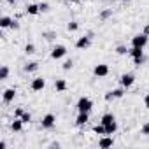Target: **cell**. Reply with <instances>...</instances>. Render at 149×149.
<instances>
[{
    "label": "cell",
    "instance_id": "obj_1",
    "mask_svg": "<svg viewBox=\"0 0 149 149\" xmlns=\"http://www.w3.org/2000/svg\"><path fill=\"white\" fill-rule=\"evenodd\" d=\"M76 107H77V112H91V109H93V100L88 98V97H81V98L77 100Z\"/></svg>",
    "mask_w": 149,
    "mask_h": 149
},
{
    "label": "cell",
    "instance_id": "obj_2",
    "mask_svg": "<svg viewBox=\"0 0 149 149\" xmlns=\"http://www.w3.org/2000/svg\"><path fill=\"white\" fill-rule=\"evenodd\" d=\"M149 42V35L146 33H137L132 37V47H146Z\"/></svg>",
    "mask_w": 149,
    "mask_h": 149
},
{
    "label": "cell",
    "instance_id": "obj_3",
    "mask_svg": "<svg viewBox=\"0 0 149 149\" xmlns=\"http://www.w3.org/2000/svg\"><path fill=\"white\" fill-rule=\"evenodd\" d=\"M67 54V47L63 46V44H58V46H54L53 49H51V58L53 60H60V58H63Z\"/></svg>",
    "mask_w": 149,
    "mask_h": 149
},
{
    "label": "cell",
    "instance_id": "obj_4",
    "mask_svg": "<svg viewBox=\"0 0 149 149\" xmlns=\"http://www.w3.org/2000/svg\"><path fill=\"white\" fill-rule=\"evenodd\" d=\"M40 125H42V128H53L54 125H56V118H54V114H46V116H42V119H40Z\"/></svg>",
    "mask_w": 149,
    "mask_h": 149
},
{
    "label": "cell",
    "instance_id": "obj_5",
    "mask_svg": "<svg viewBox=\"0 0 149 149\" xmlns=\"http://www.w3.org/2000/svg\"><path fill=\"white\" fill-rule=\"evenodd\" d=\"M93 74H95L97 77H105V76H109V65H105V63H98V65H95Z\"/></svg>",
    "mask_w": 149,
    "mask_h": 149
},
{
    "label": "cell",
    "instance_id": "obj_6",
    "mask_svg": "<svg viewBox=\"0 0 149 149\" xmlns=\"http://www.w3.org/2000/svg\"><path fill=\"white\" fill-rule=\"evenodd\" d=\"M119 83H121V86L126 90V88L133 86V83H135V76H133V74H123V76L119 77Z\"/></svg>",
    "mask_w": 149,
    "mask_h": 149
},
{
    "label": "cell",
    "instance_id": "obj_7",
    "mask_svg": "<svg viewBox=\"0 0 149 149\" xmlns=\"http://www.w3.org/2000/svg\"><path fill=\"white\" fill-rule=\"evenodd\" d=\"M91 46V35H83L76 40V47L77 49H88Z\"/></svg>",
    "mask_w": 149,
    "mask_h": 149
},
{
    "label": "cell",
    "instance_id": "obj_8",
    "mask_svg": "<svg viewBox=\"0 0 149 149\" xmlns=\"http://www.w3.org/2000/svg\"><path fill=\"white\" fill-rule=\"evenodd\" d=\"M44 86H46V79H42V77H35V79H32V84H30L32 91H42Z\"/></svg>",
    "mask_w": 149,
    "mask_h": 149
},
{
    "label": "cell",
    "instance_id": "obj_9",
    "mask_svg": "<svg viewBox=\"0 0 149 149\" xmlns=\"http://www.w3.org/2000/svg\"><path fill=\"white\" fill-rule=\"evenodd\" d=\"M2 98H4L6 104H11V102L16 98V88H7V90H4Z\"/></svg>",
    "mask_w": 149,
    "mask_h": 149
},
{
    "label": "cell",
    "instance_id": "obj_10",
    "mask_svg": "<svg viewBox=\"0 0 149 149\" xmlns=\"http://www.w3.org/2000/svg\"><path fill=\"white\" fill-rule=\"evenodd\" d=\"M112 146H114L112 135H104V137L98 140V147H102V149H107V147H112Z\"/></svg>",
    "mask_w": 149,
    "mask_h": 149
},
{
    "label": "cell",
    "instance_id": "obj_11",
    "mask_svg": "<svg viewBox=\"0 0 149 149\" xmlns=\"http://www.w3.org/2000/svg\"><path fill=\"white\" fill-rule=\"evenodd\" d=\"M128 54L133 60H144V47H132Z\"/></svg>",
    "mask_w": 149,
    "mask_h": 149
},
{
    "label": "cell",
    "instance_id": "obj_12",
    "mask_svg": "<svg viewBox=\"0 0 149 149\" xmlns=\"http://www.w3.org/2000/svg\"><path fill=\"white\" fill-rule=\"evenodd\" d=\"M88 121H90V112H79L77 118H76V125L77 126H84Z\"/></svg>",
    "mask_w": 149,
    "mask_h": 149
},
{
    "label": "cell",
    "instance_id": "obj_13",
    "mask_svg": "<svg viewBox=\"0 0 149 149\" xmlns=\"http://www.w3.org/2000/svg\"><path fill=\"white\" fill-rule=\"evenodd\" d=\"M26 14H30V16H37V14H40V7H39V4H28V6H26Z\"/></svg>",
    "mask_w": 149,
    "mask_h": 149
},
{
    "label": "cell",
    "instance_id": "obj_14",
    "mask_svg": "<svg viewBox=\"0 0 149 149\" xmlns=\"http://www.w3.org/2000/svg\"><path fill=\"white\" fill-rule=\"evenodd\" d=\"M23 125H25V123L21 121V118H14V121L11 123V130H13V132H21V130H23Z\"/></svg>",
    "mask_w": 149,
    "mask_h": 149
},
{
    "label": "cell",
    "instance_id": "obj_15",
    "mask_svg": "<svg viewBox=\"0 0 149 149\" xmlns=\"http://www.w3.org/2000/svg\"><path fill=\"white\" fill-rule=\"evenodd\" d=\"M54 90H56L58 93L65 91V90H67V81H65V79H56V81H54Z\"/></svg>",
    "mask_w": 149,
    "mask_h": 149
},
{
    "label": "cell",
    "instance_id": "obj_16",
    "mask_svg": "<svg viewBox=\"0 0 149 149\" xmlns=\"http://www.w3.org/2000/svg\"><path fill=\"white\" fill-rule=\"evenodd\" d=\"M116 132H118V123H116V121L105 125V135H114Z\"/></svg>",
    "mask_w": 149,
    "mask_h": 149
},
{
    "label": "cell",
    "instance_id": "obj_17",
    "mask_svg": "<svg viewBox=\"0 0 149 149\" xmlns=\"http://www.w3.org/2000/svg\"><path fill=\"white\" fill-rule=\"evenodd\" d=\"M11 25H13V18H9V16L0 18V28H11Z\"/></svg>",
    "mask_w": 149,
    "mask_h": 149
},
{
    "label": "cell",
    "instance_id": "obj_18",
    "mask_svg": "<svg viewBox=\"0 0 149 149\" xmlns=\"http://www.w3.org/2000/svg\"><path fill=\"white\" fill-rule=\"evenodd\" d=\"M112 121H116V118H114L112 112H107V114H104V116L100 118V123H102V125H109V123H112Z\"/></svg>",
    "mask_w": 149,
    "mask_h": 149
},
{
    "label": "cell",
    "instance_id": "obj_19",
    "mask_svg": "<svg viewBox=\"0 0 149 149\" xmlns=\"http://www.w3.org/2000/svg\"><path fill=\"white\" fill-rule=\"evenodd\" d=\"M35 70H39V63L37 61H30V63L25 65V72H35Z\"/></svg>",
    "mask_w": 149,
    "mask_h": 149
},
{
    "label": "cell",
    "instance_id": "obj_20",
    "mask_svg": "<svg viewBox=\"0 0 149 149\" xmlns=\"http://www.w3.org/2000/svg\"><path fill=\"white\" fill-rule=\"evenodd\" d=\"M93 132H95L97 135H105V125H102V123L95 125V126H93Z\"/></svg>",
    "mask_w": 149,
    "mask_h": 149
},
{
    "label": "cell",
    "instance_id": "obj_21",
    "mask_svg": "<svg viewBox=\"0 0 149 149\" xmlns=\"http://www.w3.org/2000/svg\"><path fill=\"white\" fill-rule=\"evenodd\" d=\"M9 77V67L7 65H2V68H0V79L6 81Z\"/></svg>",
    "mask_w": 149,
    "mask_h": 149
},
{
    "label": "cell",
    "instance_id": "obj_22",
    "mask_svg": "<svg viewBox=\"0 0 149 149\" xmlns=\"http://www.w3.org/2000/svg\"><path fill=\"white\" fill-rule=\"evenodd\" d=\"M116 53H118L119 56H125V54H128V53H130V49H128L126 46H123V44H121V46H118V47H116Z\"/></svg>",
    "mask_w": 149,
    "mask_h": 149
},
{
    "label": "cell",
    "instance_id": "obj_23",
    "mask_svg": "<svg viewBox=\"0 0 149 149\" xmlns=\"http://www.w3.org/2000/svg\"><path fill=\"white\" fill-rule=\"evenodd\" d=\"M67 30H68V32H77V30H79V23H77V21H70V23L67 25Z\"/></svg>",
    "mask_w": 149,
    "mask_h": 149
},
{
    "label": "cell",
    "instance_id": "obj_24",
    "mask_svg": "<svg viewBox=\"0 0 149 149\" xmlns=\"http://www.w3.org/2000/svg\"><path fill=\"white\" fill-rule=\"evenodd\" d=\"M111 16H112V9H105V11H102V13H100V19H102V21L109 19Z\"/></svg>",
    "mask_w": 149,
    "mask_h": 149
},
{
    "label": "cell",
    "instance_id": "obj_25",
    "mask_svg": "<svg viewBox=\"0 0 149 149\" xmlns=\"http://www.w3.org/2000/svg\"><path fill=\"white\" fill-rule=\"evenodd\" d=\"M112 95H114V98H123V95H125V88L121 86V88L112 90Z\"/></svg>",
    "mask_w": 149,
    "mask_h": 149
},
{
    "label": "cell",
    "instance_id": "obj_26",
    "mask_svg": "<svg viewBox=\"0 0 149 149\" xmlns=\"http://www.w3.org/2000/svg\"><path fill=\"white\" fill-rule=\"evenodd\" d=\"M72 67H74V61H72V60H65L63 65H61L63 70H72Z\"/></svg>",
    "mask_w": 149,
    "mask_h": 149
},
{
    "label": "cell",
    "instance_id": "obj_27",
    "mask_svg": "<svg viewBox=\"0 0 149 149\" xmlns=\"http://www.w3.org/2000/svg\"><path fill=\"white\" fill-rule=\"evenodd\" d=\"M25 53H26V54H33V53H35V46H33L32 42L26 44V46H25Z\"/></svg>",
    "mask_w": 149,
    "mask_h": 149
},
{
    "label": "cell",
    "instance_id": "obj_28",
    "mask_svg": "<svg viewBox=\"0 0 149 149\" xmlns=\"http://www.w3.org/2000/svg\"><path fill=\"white\" fill-rule=\"evenodd\" d=\"M21 121H23L25 125H28V123L32 121V116H30V112H25V114L21 116Z\"/></svg>",
    "mask_w": 149,
    "mask_h": 149
},
{
    "label": "cell",
    "instance_id": "obj_29",
    "mask_svg": "<svg viewBox=\"0 0 149 149\" xmlns=\"http://www.w3.org/2000/svg\"><path fill=\"white\" fill-rule=\"evenodd\" d=\"M39 7H40V13H47V11H49V4H47V2H40Z\"/></svg>",
    "mask_w": 149,
    "mask_h": 149
},
{
    "label": "cell",
    "instance_id": "obj_30",
    "mask_svg": "<svg viewBox=\"0 0 149 149\" xmlns=\"http://www.w3.org/2000/svg\"><path fill=\"white\" fill-rule=\"evenodd\" d=\"M25 114V111L21 109V107H18V109H14V118H21Z\"/></svg>",
    "mask_w": 149,
    "mask_h": 149
},
{
    "label": "cell",
    "instance_id": "obj_31",
    "mask_svg": "<svg viewBox=\"0 0 149 149\" xmlns=\"http://www.w3.org/2000/svg\"><path fill=\"white\" fill-rule=\"evenodd\" d=\"M140 132H142V135H149V121L142 126V130H140Z\"/></svg>",
    "mask_w": 149,
    "mask_h": 149
},
{
    "label": "cell",
    "instance_id": "obj_32",
    "mask_svg": "<svg viewBox=\"0 0 149 149\" xmlns=\"http://www.w3.org/2000/svg\"><path fill=\"white\" fill-rule=\"evenodd\" d=\"M105 100H107V102L116 100V98H114V95H112V91H107V93H105Z\"/></svg>",
    "mask_w": 149,
    "mask_h": 149
},
{
    "label": "cell",
    "instance_id": "obj_33",
    "mask_svg": "<svg viewBox=\"0 0 149 149\" xmlns=\"http://www.w3.org/2000/svg\"><path fill=\"white\" fill-rule=\"evenodd\" d=\"M42 37H46L47 40H51V39L54 37V33H53V32H46V33H42Z\"/></svg>",
    "mask_w": 149,
    "mask_h": 149
},
{
    "label": "cell",
    "instance_id": "obj_34",
    "mask_svg": "<svg viewBox=\"0 0 149 149\" xmlns=\"http://www.w3.org/2000/svg\"><path fill=\"white\" fill-rule=\"evenodd\" d=\"M19 28V23L16 21V19H13V25H11V30H18Z\"/></svg>",
    "mask_w": 149,
    "mask_h": 149
},
{
    "label": "cell",
    "instance_id": "obj_35",
    "mask_svg": "<svg viewBox=\"0 0 149 149\" xmlns=\"http://www.w3.org/2000/svg\"><path fill=\"white\" fill-rule=\"evenodd\" d=\"M144 105H146V109H149V93L144 97Z\"/></svg>",
    "mask_w": 149,
    "mask_h": 149
},
{
    "label": "cell",
    "instance_id": "obj_36",
    "mask_svg": "<svg viewBox=\"0 0 149 149\" xmlns=\"http://www.w3.org/2000/svg\"><path fill=\"white\" fill-rule=\"evenodd\" d=\"M142 33H146V35H149V25H146V26H144V30H142Z\"/></svg>",
    "mask_w": 149,
    "mask_h": 149
},
{
    "label": "cell",
    "instance_id": "obj_37",
    "mask_svg": "<svg viewBox=\"0 0 149 149\" xmlns=\"http://www.w3.org/2000/svg\"><path fill=\"white\" fill-rule=\"evenodd\" d=\"M6 147H7V144H6V142L2 140V142H0V149H6Z\"/></svg>",
    "mask_w": 149,
    "mask_h": 149
},
{
    "label": "cell",
    "instance_id": "obj_38",
    "mask_svg": "<svg viewBox=\"0 0 149 149\" xmlns=\"http://www.w3.org/2000/svg\"><path fill=\"white\" fill-rule=\"evenodd\" d=\"M68 2H72V4H79L81 0H68Z\"/></svg>",
    "mask_w": 149,
    "mask_h": 149
},
{
    "label": "cell",
    "instance_id": "obj_39",
    "mask_svg": "<svg viewBox=\"0 0 149 149\" xmlns=\"http://www.w3.org/2000/svg\"><path fill=\"white\" fill-rule=\"evenodd\" d=\"M7 2H9V4H14V2H16V0H7Z\"/></svg>",
    "mask_w": 149,
    "mask_h": 149
},
{
    "label": "cell",
    "instance_id": "obj_40",
    "mask_svg": "<svg viewBox=\"0 0 149 149\" xmlns=\"http://www.w3.org/2000/svg\"><path fill=\"white\" fill-rule=\"evenodd\" d=\"M123 2H130V0H123Z\"/></svg>",
    "mask_w": 149,
    "mask_h": 149
}]
</instances>
